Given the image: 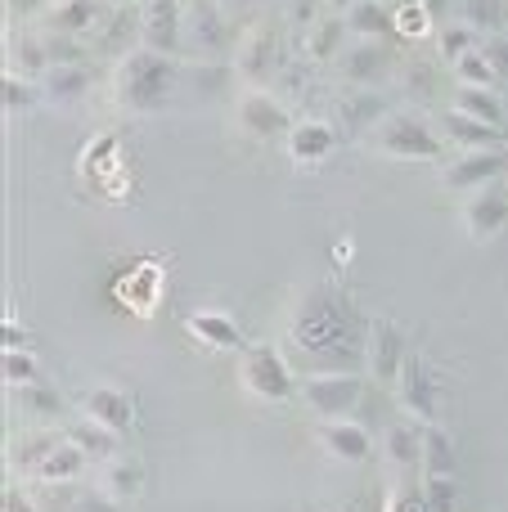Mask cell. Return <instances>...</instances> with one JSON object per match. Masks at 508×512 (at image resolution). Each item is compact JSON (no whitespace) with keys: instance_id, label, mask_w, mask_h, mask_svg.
Wrapping results in <instances>:
<instances>
[{"instance_id":"cell-42","label":"cell","mask_w":508,"mask_h":512,"mask_svg":"<svg viewBox=\"0 0 508 512\" xmlns=\"http://www.w3.org/2000/svg\"><path fill=\"white\" fill-rule=\"evenodd\" d=\"M392 512H428V504H419V499H396Z\"/></svg>"},{"instance_id":"cell-3","label":"cell","mask_w":508,"mask_h":512,"mask_svg":"<svg viewBox=\"0 0 508 512\" xmlns=\"http://www.w3.org/2000/svg\"><path fill=\"white\" fill-rule=\"evenodd\" d=\"M293 337L311 355H324V351H333V346L347 342V319H342V310L333 306V297L311 292V297L302 301V310H297V319H293Z\"/></svg>"},{"instance_id":"cell-17","label":"cell","mask_w":508,"mask_h":512,"mask_svg":"<svg viewBox=\"0 0 508 512\" xmlns=\"http://www.w3.org/2000/svg\"><path fill=\"white\" fill-rule=\"evenodd\" d=\"M72 445H77L86 459H99V463H113L117 454V432L104 423H95V418H81L77 432H72Z\"/></svg>"},{"instance_id":"cell-20","label":"cell","mask_w":508,"mask_h":512,"mask_svg":"<svg viewBox=\"0 0 508 512\" xmlns=\"http://www.w3.org/2000/svg\"><path fill=\"white\" fill-rule=\"evenodd\" d=\"M81 468H86V454H81L72 441H59V445L50 450V459L36 468L32 481H77Z\"/></svg>"},{"instance_id":"cell-12","label":"cell","mask_w":508,"mask_h":512,"mask_svg":"<svg viewBox=\"0 0 508 512\" xmlns=\"http://www.w3.org/2000/svg\"><path fill=\"white\" fill-rule=\"evenodd\" d=\"M405 364V342L401 333H396L392 324H378L374 333H369V369H374L378 382H392L396 373H401Z\"/></svg>"},{"instance_id":"cell-16","label":"cell","mask_w":508,"mask_h":512,"mask_svg":"<svg viewBox=\"0 0 508 512\" xmlns=\"http://www.w3.org/2000/svg\"><path fill=\"white\" fill-rule=\"evenodd\" d=\"M288 149H293L297 162H320L333 153V126L324 122H297L293 135H288Z\"/></svg>"},{"instance_id":"cell-35","label":"cell","mask_w":508,"mask_h":512,"mask_svg":"<svg viewBox=\"0 0 508 512\" xmlns=\"http://www.w3.org/2000/svg\"><path fill=\"white\" fill-rule=\"evenodd\" d=\"M428 512H455V481L450 477H428Z\"/></svg>"},{"instance_id":"cell-41","label":"cell","mask_w":508,"mask_h":512,"mask_svg":"<svg viewBox=\"0 0 508 512\" xmlns=\"http://www.w3.org/2000/svg\"><path fill=\"white\" fill-rule=\"evenodd\" d=\"M293 18H297V23H311V18H315V0H297V5H293Z\"/></svg>"},{"instance_id":"cell-37","label":"cell","mask_w":508,"mask_h":512,"mask_svg":"<svg viewBox=\"0 0 508 512\" xmlns=\"http://www.w3.org/2000/svg\"><path fill=\"white\" fill-rule=\"evenodd\" d=\"M500 23V9H495V0H473L468 5V27L473 32H482V27H495Z\"/></svg>"},{"instance_id":"cell-26","label":"cell","mask_w":508,"mask_h":512,"mask_svg":"<svg viewBox=\"0 0 508 512\" xmlns=\"http://www.w3.org/2000/svg\"><path fill=\"white\" fill-rule=\"evenodd\" d=\"M270 63H275V36H270V32L248 36V45H243V54H239V72H243V77H252V81L266 77Z\"/></svg>"},{"instance_id":"cell-11","label":"cell","mask_w":508,"mask_h":512,"mask_svg":"<svg viewBox=\"0 0 508 512\" xmlns=\"http://www.w3.org/2000/svg\"><path fill=\"white\" fill-rule=\"evenodd\" d=\"M441 131H446V140L450 144H459V149H495V144L504 140V131L500 126H491V122H477V117H464V113H441Z\"/></svg>"},{"instance_id":"cell-19","label":"cell","mask_w":508,"mask_h":512,"mask_svg":"<svg viewBox=\"0 0 508 512\" xmlns=\"http://www.w3.org/2000/svg\"><path fill=\"white\" fill-rule=\"evenodd\" d=\"M81 90H86V68H77V63H54V68H45V81H41L45 99L63 104V99H77Z\"/></svg>"},{"instance_id":"cell-34","label":"cell","mask_w":508,"mask_h":512,"mask_svg":"<svg viewBox=\"0 0 508 512\" xmlns=\"http://www.w3.org/2000/svg\"><path fill=\"white\" fill-rule=\"evenodd\" d=\"M5 382L9 387H27L36 382V360L27 351H5Z\"/></svg>"},{"instance_id":"cell-4","label":"cell","mask_w":508,"mask_h":512,"mask_svg":"<svg viewBox=\"0 0 508 512\" xmlns=\"http://www.w3.org/2000/svg\"><path fill=\"white\" fill-rule=\"evenodd\" d=\"M374 144L387 153V158H414V162L441 158V140L432 135V126L419 122V117H410V113L387 117V122L378 126Z\"/></svg>"},{"instance_id":"cell-39","label":"cell","mask_w":508,"mask_h":512,"mask_svg":"<svg viewBox=\"0 0 508 512\" xmlns=\"http://www.w3.org/2000/svg\"><path fill=\"white\" fill-rule=\"evenodd\" d=\"M72 512H117V499L90 495V499H77V508H72Z\"/></svg>"},{"instance_id":"cell-9","label":"cell","mask_w":508,"mask_h":512,"mask_svg":"<svg viewBox=\"0 0 508 512\" xmlns=\"http://www.w3.org/2000/svg\"><path fill=\"white\" fill-rule=\"evenodd\" d=\"M464 221H468V234H473V239H495V234L508 225V194L495 185L477 189V198L468 203Z\"/></svg>"},{"instance_id":"cell-15","label":"cell","mask_w":508,"mask_h":512,"mask_svg":"<svg viewBox=\"0 0 508 512\" xmlns=\"http://www.w3.org/2000/svg\"><path fill=\"white\" fill-rule=\"evenodd\" d=\"M189 328H194L198 342L216 346V351H239V346H243L239 324H234L230 315H221V310H198V315L189 319Z\"/></svg>"},{"instance_id":"cell-44","label":"cell","mask_w":508,"mask_h":512,"mask_svg":"<svg viewBox=\"0 0 508 512\" xmlns=\"http://www.w3.org/2000/svg\"><path fill=\"white\" fill-rule=\"evenodd\" d=\"M9 5H14V9H32V0H9Z\"/></svg>"},{"instance_id":"cell-29","label":"cell","mask_w":508,"mask_h":512,"mask_svg":"<svg viewBox=\"0 0 508 512\" xmlns=\"http://www.w3.org/2000/svg\"><path fill=\"white\" fill-rule=\"evenodd\" d=\"M455 77H459V86H477V90H491L495 81H500V77H495V68H491V59L482 54V45L455 63Z\"/></svg>"},{"instance_id":"cell-5","label":"cell","mask_w":508,"mask_h":512,"mask_svg":"<svg viewBox=\"0 0 508 512\" xmlns=\"http://www.w3.org/2000/svg\"><path fill=\"white\" fill-rule=\"evenodd\" d=\"M302 400L320 418L338 423L360 405V378H351V373H315V378L302 382Z\"/></svg>"},{"instance_id":"cell-38","label":"cell","mask_w":508,"mask_h":512,"mask_svg":"<svg viewBox=\"0 0 508 512\" xmlns=\"http://www.w3.org/2000/svg\"><path fill=\"white\" fill-rule=\"evenodd\" d=\"M482 54L491 59L495 77H504V81H508V45H504V41H482Z\"/></svg>"},{"instance_id":"cell-28","label":"cell","mask_w":508,"mask_h":512,"mask_svg":"<svg viewBox=\"0 0 508 512\" xmlns=\"http://www.w3.org/2000/svg\"><path fill=\"white\" fill-rule=\"evenodd\" d=\"M383 63H387V54L378 50V45H369V41H360L356 50L342 59V72H347L351 81H374L378 72H383Z\"/></svg>"},{"instance_id":"cell-6","label":"cell","mask_w":508,"mask_h":512,"mask_svg":"<svg viewBox=\"0 0 508 512\" xmlns=\"http://www.w3.org/2000/svg\"><path fill=\"white\" fill-rule=\"evenodd\" d=\"M140 36H144V50H158L171 59V50L185 36V14H180L176 0H149L140 18Z\"/></svg>"},{"instance_id":"cell-40","label":"cell","mask_w":508,"mask_h":512,"mask_svg":"<svg viewBox=\"0 0 508 512\" xmlns=\"http://www.w3.org/2000/svg\"><path fill=\"white\" fill-rule=\"evenodd\" d=\"M396 23H401L405 32H423V27H428V14H423V9H401V18H396Z\"/></svg>"},{"instance_id":"cell-27","label":"cell","mask_w":508,"mask_h":512,"mask_svg":"<svg viewBox=\"0 0 508 512\" xmlns=\"http://www.w3.org/2000/svg\"><path fill=\"white\" fill-rule=\"evenodd\" d=\"M54 445H59V436H27L23 445H14V450H9V463H14L23 477H36V468L50 459Z\"/></svg>"},{"instance_id":"cell-21","label":"cell","mask_w":508,"mask_h":512,"mask_svg":"<svg viewBox=\"0 0 508 512\" xmlns=\"http://www.w3.org/2000/svg\"><path fill=\"white\" fill-rule=\"evenodd\" d=\"M347 32L356 36H387L392 32V14H387L383 0H360L347 9Z\"/></svg>"},{"instance_id":"cell-18","label":"cell","mask_w":508,"mask_h":512,"mask_svg":"<svg viewBox=\"0 0 508 512\" xmlns=\"http://www.w3.org/2000/svg\"><path fill=\"white\" fill-rule=\"evenodd\" d=\"M95 14H99L95 0H59V5L50 9V18H45V23H50L59 36H81L90 23H95Z\"/></svg>"},{"instance_id":"cell-45","label":"cell","mask_w":508,"mask_h":512,"mask_svg":"<svg viewBox=\"0 0 508 512\" xmlns=\"http://www.w3.org/2000/svg\"><path fill=\"white\" fill-rule=\"evenodd\" d=\"M383 5H387V0H383Z\"/></svg>"},{"instance_id":"cell-24","label":"cell","mask_w":508,"mask_h":512,"mask_svg":"<svg viewBox=\"0 0 508 512\" xmlns=\"http://www.w3.org/2000/svg\"><path fill=\"white\" fill-rule=\"evenodd\" d=\"M140 486H144L140 463H126V459H113V463H108V472H104V495H108V499L126 504V499L140 495Z\"/></svg>"},{"instance_id":"cell-43","label":"cell","mask_w":508,"mask_h":512,"mask_svg":"<svg viewBox=\"0 0 508 512\" xmlns=\"http://www.w3.org/2000/svg\"><path fill=\"white\" fill-rule=\"evenodd\" d=\"M333 9H351V5H360V0H329Z\"/></svg>"},{"instance_id":"cell-36","label":"cell","mask_w":508,"mask_h":512,"mask_svg":"<svg viewBox=\"0 0 508 512\" xmlns=\"http://www.w3.org/2000/svg\"><path fill=\"white\" fill-rule=\"evenodd\" d=\"M347 32V23H333V18H324L320 27H315V41H311V54L315 59H329L333 50H338V36Z\"/></svg>"},{"instance_id":"cell-25","label":"cell","mask_w":508,"mask_h":512,"mask_svg":"<svg viewBox=\"0 0 508 512\" xmlns=\"http://www.w3.org/2000/svg\"><path fill=\"white\" fill-rule=\"evenodd\" d=\"M387 454H392L396 468H423V432L414 427H392L387 432Z\"/></svg>"},{"instance_id":"cell-2","label":"cell","mask_w":508,"mask_h":512,"mask_svg":"<svg viewBox=\"0 0 508 512\" xmlns=\"http://www.w3.org/2000/svg\"><path fill=\"white\" fill-rule=\"evenodd\" d=\"M239 378H243V387H248V396L266 400V405H284V400L297 396V382H293V373H288V364L279 360L275 346H252V351H243Z\"/></svg>"},{"instance_id":"cell-14","label":"cell","mask_w":508,"mask_h":512,"mask_svg":"<svg viewBox=\"0 0 508 512\" xmlns=\"http://www.w3.org/2000/svg\"><path fill=\"white\" fill-rule=\"evenodd\" d=\"M86 418L113 427V432H126V427H131V418H135V409H131V400H126L122 391L95 387V391H86Z\"/></svg>"},{"instance_id":"cell-10","label":"cell","mask_w":508,"mask_h":512,"mask_svg":"<svg viewBox=\"0 0 508 512\" xmlns=\"http://www.w3.org/2000/svg\"><path fill=\"white\" fill-rule=\"evenodd\" d=\"M239 117L252 135H261V140H275L279 131H288V113L266 95V90H248L239 104Z\"/></svg>"},{"instance_id":"cell-13","label":"cell","mask_w":508,"mask_h":512,"mask_svg":"<svg viewBox=\"0 0 508 512\" xmlns=\"http://www.w3.org/2000/svg\"><path fill=\"white\" fill-rule=\"evenodd\" d=\"M320 441L338 463H365L369 459V432L360 423H347V418H338V423L324 427Z\"/></svg>"},{"instance_id":"cell-32","label":"cell","mask_w":508,"mask_h":512,"mask_svg":"<svg viewBox=\"0 0 508 512\" xmlns=\"http://www.w3.org/2000/svg\"><path fill=\"white\" fill-rule=\"evenodd\" d=\"M14 396H18V405L32 409V414H45V418L59 414V396H54L50 387H41V382H27V387H14Z\"/></svg>"},{"instance_id":"cell-31","label":"cell","mask_w":508,"mask_h":512,"mask_svg":"<svg viewBox=\"0 0 508 512\" xmlns=\"http://www.w3.org/2000/svg\"><path fill=\"white\" fill-rule=\"evenodd\" d=\"M185 32H189V41L207 45V50H212L216 41H221V27H216V14H212V9H207V5H189Z\"/></svg>"},{"instance_id":"cell-23","label":"cell","mask_w":508,"mask_h":512,"mask_svg":"<svg viewBox=\"0 0 508 512\" xmlns=\"http://www.w3.org/2000/svg\"><path fill=\"white\" fill-rule=\"evenodd\" d=\"M455 472V450H450L441 427H423V477H450Z\"/></svg>"},{"instance_id":"cell-33","label":"cell","mask_w":508,"mask_h":512,"mask_svg":"<svg viewBox=\"0 0 508 512\" xmlns=\"http://www.w3.org/2000/svg\"><path fill=\"white\" fill-rule=\"evenodd\" d=\"M36 95H41V90H32V86H27V77H18V72H9L5 90H0V99H5L9 113H23V108H32Z\"/></svg>"},{"instance_id":"cell-30","label":"cell","mask_w":508,"mask_h":512,"mask_svg":"<svg viewBox=\"0 0 508 512\" xmlns=\"http://www.w3.org/2000/svg\"><path fill=\"white\" fill-rule=\"evenodd\" d=\"M477 32L468 23H455V27H446V32H441V59L450 63V68H455L459 59H464V54H473L477 50Z\"/></svg>"},{"instance_id":"cell-7","label":"cell","mask_w":508,"mask_h":512,"mask_svg":"<svg viewBox=\"0 0 508 512\" xmlns=\"http://www.w3.org/2000/svg\"><path fill=\"white\" fill-rule=\"evenodd\" d=\"M508 171V158L504 153H495V149H473V153H464L459 162H450L446 167V185L450 189H486V185H495Z\"/></svg>"},{"instance_id":"cell-1","label":"cell","mask_w":508,"mask_h":512,"mask_svg":"<svg viewBox=\"0 0 508 512\" xmlns=\"http://www.w3.org/2000/svg\"><path fill=\"white\" fill-rule=\"evenodd\" d=\"M171 95V59L158 50H135L117 68V104L131 113H153Z\"/></svg>"},{"instance_id":"cell-22","label":"cell","mask_w":508,"mask_h":512,"mask_svg":"<svg viewBox=\"0 0 508 512\" xmlns=\"http://www.w3.org/2000/svg\"><path fill=\"white\" fill-rule=\"evenodd\" d=\"M455 113L477 117V122H491V126H500V122H504V104L491 95V90H477V86H459V95H455Z\"/></svg>"},{"instance_id":"cell-8","label":"cell","mask_w":508,"mask_h":512,"mask_svg":"<svg viewBox=\"0 0 508 512\" xmlns=\"http://www.w3.org/2000/svg\"><path fill=\"white\" fill-rule=\"evenodd\" d=\"M396 382H401V405L410 409L419 423H432V414H437V382H432L428 364L414 360V355H405Z\"/></svg>"}]
</instances>
